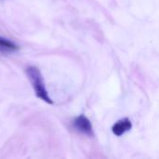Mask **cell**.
<instances>
[{
    "instance_id": "cell-2",
    "label": "cell",
    "mask_w": 159,
    "mask_h": 159,
    "mask_svg": "<svg viewBox=\"0 0 159 159\" xmlns=\"http://www.w3.org/2000/svg\"><path fill=\"white\" fill-rule=\"evenodd\" d=\"M73 126L78 132L82 134H85L89 137H93L94 135L91 122L84 115H80L76 116L73 121Z\"/></svg>"
},
{
    "instance_id": "cell-3",
    "label": "cell",
    "mask_w": 159,
    "mask_h": 159,
    "mask_svg": "<svg viewBox=\"0 0 159 159\" xmlns=\"http://www.w3.org/2000/svg\"><path fill=\"white\" fill-rule=\"evenodd\" d=\"M132 128V123L129 118H122L120 120H118L113 127H112V131L113 133L117 136L120 137L122 135H124L126 132L129 131Z\"/></svg>"
},
{
    "instance_id": "cell-4",
    "label": "cell",
    "mask_w": 159,
    "mask_h": 159,
    "mask_svg": "<svg viewBox=\"0 0 159 159\" xmlns=\"http://www.w3.org/2000/svg\"><path fill=\"white\" fill-rule=\"evenodd\" d=\"M19 49H20V47L17 44L0 36V50L13 52V51H18Z\"/></svg>"
},
{
    "instance_id": "cell-1",
    "label": "cell",
    "mask_w": 159,
    "mask_h": 159,
    "mask_svg": "<svg viewBox=\"0 0 159 159\" xmlns=\"http://www.w3.org/2000/svg\"><path fill=\"white\" fill-rule=\"evenodd\" d=\"M26 74H27L29 80L31 81V84H32V87L34 90L35 95L40 100L46 102L47 103L52 104L53 102L50 99L48 92L46 89L45 82L43 79V75H42L40 70L35 66H29L26 69Z\"/></svg>"
}]
</instances>
